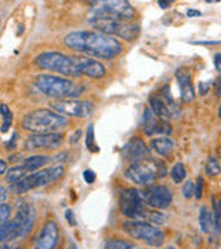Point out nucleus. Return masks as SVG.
<instances>
[{
    "mask_svg": "<svg viewBox=\"0 0 221 249\" xmlns=\"http://www.w3.org/2000/svg\"><path fill=\"white\" fill-rule=\"evenodd\" d=\"M64 45L78 53L96 58L111 60L122 53V43L114 36L98 31H78L64 37Z\"/></svg>",
    "mask_w": 221,
    "mask_h": 249,
    "instance_id": "f257e3e1",
    "label": "nucleus"
},
{
    "mask_svg": "<svg viewBox=\"0 0 221 249\" xmlns=\"http://www.w3.org/2000/svg\"><path fill=\"white\" fill-rule=\"evenodd\" d=\"M35 85L37 89L44 93L49 97L55 100H72L78 98L80 94H83L85 88L78 83L54 75H39L35 79Z\"/></svg>",
    "mask_w": 221,
    "mask_h": 249,
    "instance_id": "f03ea898",
    "label": "nucleus"
},
{
    "mask_svg": "<svg viewBox=\"0 0 221 249\" xmlns=\"http://www.w3.org/2000/svg\"><path fill=\"white\" fill-rule=\"evenodd\" d=\"M67 124V116L53 109H36L27 114L22 119V127L34 134L57 133V130L65 127Z\"/></svg>",
    "mask_w": 221,
    "mask_h": 249,
    "instance_id": "7ed1b4c3",
    "label": "nucleus"
},
{
    "mask_svg": "<svg viewBox=\"0 0 221 249\" xmlns=\"http://www.w3.org/2000/svg\"><path fill=\"white\" fill-rule=\"evenodd\" d=\"M35 65L44 71H53L64 76L80 78V57L67 55L60 52H44L35 58Z\"/></svg>",
    "mask_w": 221,
    "mask_h": 249,
    "instance_id": "20e7f679",
    "label": "nucleus"
},
{
    "mask_svg": "<svg viewBox=\"0 0 221 249\" xmlns=\"http://www.w3.org/2000/svg\"><path fill=\"white\" fill-rule=\"evenodd\" d=\"M64 173H65V169H64V166H60V165L37 170V172H34L32 175H27L18 183L10 184L9 190L14 196H21V194H25L29 190H35V188L51 184L54 181L60 180L64 176Z\"/></svg>",
    "mask_w": 221,
    "mask_h": 249,
    "instance_id": "39448f33",
    "label": "nucleus"
},
{
    "mask_svg": "<svg viewBox=\"0 0 221 249\" xmlns=\"http://www.w3.org/2000/svg\"><path fill=\"white\" fill-rule=\"evenodd\" d=\"M88 24L93 28H96L101 34L119 36L126 40H134L140 32L138 24H133L132 21H124V19H118V18L90 16Z\"/></svg>",
    "mask_w": 221,
    "mask_h": 249,
    "instance_id": "423d86ee",
    "label": "nucleus"
},
{
    "mask_svg": "<svg viewBox=\"0 0 221 249\" xmlns=\"http://www.w3.org/2000/svg\"><path fill=\"white\" fill-rule=\"evenodd\" d=\"M168 168L162 160H145L132 163L124 172V176L134 184L151 186L158 178H163Z\"/></svg>",
    "mask_w": 221,
    "mask_h": 249,
    "instance_id": "0eeeda50",
    "label": "nucleus"
},
{
    "mask_svg": "<svg viewBox=\"0 0 221 249\" xmlns=\"http://www.w3.org/2000/svg\"><path fill=\"white\" fill-rule=\"evenodd\" d=\"M123 231L133 240L141 241V242L150 245V247H153V248L162 247L163 241H165L163 231L148 222L127 220V222L123 223Z\"/></svg>",
    "mask_w": 221,
    "mask_h": 249,
    "instance_id": "6e6552de",
    "label": "nucleus"
},
{
    "mask_svg": "<svg viewBox=\"0 0 221 249\" xmlns=\"http://www.w3.org/2000/svg\"><path fill=\"white\" fill-rule=\"evenodd\" d=\"M90 16H101V17L118 18L124 21H133L136 11L129 1L124 0H105V1H94L91 3Z\"/></svg>",
    "mask_w": 221,
    "mask_h": 249,
    "instance_id": "1a4fd4ad",
    "label": "nucleus"
},
{
    "mask_svg": "<svg viewBox=\"0 0 221 249\" xmlns=\"http://www.w3.org/2000/svg\"><path fill=\"white\" fill-rule=\"evenodd\" d=\"M145 201L142 198V193L137 188H124L119 196V208L123 216L136 220L144 217L147 214Z\"/></svg>",
    "mask_w": 221,
    "mask_h": 249,
    "instance_id": "9d476101",
    "label": "nucleus"
},
{
    "mask_svg": "<svg viewBox=\"0 0 221 249\" xmlns=\"http://www.w3.org/2000/svg\"><path fill=\"white\" fill-rule=\"evenodd\" d=\"M51 109L64 116H73V118H87L93 114L94 106L90 101L85 100H57L51 104Z\"/></svg>",
    "mask_w": 221,
    "mask_h": 249,
    "instance_id": "9b49d317",
    "label": "nucleus"
},
{
    "mask_svg": "<svg viewBox=\"0 0 221 249\" xmlns=\"http://www.w3.org/2000/svg\"><path fill=\"white\" fill-rule=\"evenodd\" d=\"M142 198L153 209H166L173 201V193L166 186H148L142 191Z\"/></svg>",
    "mask_w": 221,
    "mask_h": 249,
    "instance_id": "f8f14e48",
    "label": "nucleus"
},
{
    "mask_svg": "<svg viewBox=\"0 0 221 249\" xmlns=\"http://www.w3.org/2000/svg\"><path fill=\"white\" fill-rule=\"evenodd\" d=\"M36 212L35 208L29 204H21L18 205L17 214L16 217L13 219L16 226H17L18 231V238H25L29 231L32 230L34 227V223H35Z\"/></svg>",
    "mask_w": 221,
    "mask_h": 249,
    "instance_id": "ddd939ff",
    "label": "nucleus"
},
{
    "mask_svg": "<svg viewBox=\"0 0 221 249\" xmlns=\"http://www.w3.org/2000/svg\"><path fill=\"white\" fill-rule=\"evenodd\" d=\"M64 142V134L61 133H46V134H32L25 142V150L34 151L40 148H51L55 150Z\"/></svg>",
    "mask_w": 221,
    "mask_h": 249,
    "instance_id": "4468645a",
    "label": "nucleus"
},
{
    "mask_svg": "<svg viewBox=\"0 0 221 249\" xmlns=\"http://www.w3.org/2000/svg\"><path fill=\"white\" fill-rule=\"evenodd\" d=\"M60 240L58 226L53 220H49L43 224L40 232L37 234L34 249H54Z\"/></svg>",
    "mask_w": 221,
    "mask_h": 249,
    "instance_id": "2eb2a0df",
    "label": "nucleus"
},
{
    "mask_svg": "<svg viewBox=\"0 0 221 249\" xmlns=\"http://www.w3.org/2000/svg\"><path fill=\"white\" fill-rule=\"evenodd\" d=\"M122 157L123 160H130L132 163H134V162L150 160V150L140 137H133L122 148Z\"/></svg>",
    "mask_w": 221,
    "mask_h": 249,
    "instance_id": "dca6fc26",
    "label": "nucleus"
},
{
    "mask_svg": "<svg viewBox=\"0 0 221 249\" xmlns=\"http://www.w3.org/2000/svg\"><path fill=\"white\" fill-rule=\"evenodd\" d=\"M140 126L148 136H152V134H169L171 132L170 124L166 121L160 119L159 116L155 115L151 108H147L144 111Z\"/></svg>",
    "mask_w": 221,
    "mask_h": 249,
    "instance_id": "f3484780",
    "label": "nucleus"
},
{
    "mask_svg": "<svg viewBox=\"0 0 221 249\" xmlns=\"http://www.w3.org/2000/svg\"><path fill=\"white\" fill-rule=\"evenodd\" d=\"M176 78L178 88H180V94L181 100L184 103H189L195 98V90L192 80H191V73L186 68H180L176 71Z\"/></svg>",
    "mask_w": 221,
    "mask_h": 249,
    "instance_id": "a211bd4d",
    "label": "nucleus"
},
{
    "mask_svg": "<svg viewBox=\"0 0 221 249\" xmlns=\"http://www.w3.org/2000/svg\"><path fill=\"white\" fill-rule=\"evenodd\" d=\"M80 75L93 79H100L105 75V67L101 62L88 57H80Z\"/></svg>",
    "mask_w": 221,
    "mask_h": 249,
    "instance_id": "6ab92c4d",
    "label": "nucleus"
},
{
    "mask_svg": "<svg viewBox=\"0 0 221 249\" xmlns=\"http://www.w3.org/2000/svg\"><path fill=\"white\" fill-rule=\"evenodd\" d=\"M150 108L152 109V112L156 116H159L160 119L168 121L171 118V111L166 104V101L163 100V97L160 94H152L150 97Z\"/></svg>",
    "mask_w": 221,
    "mask_h": 249,
    "instance_id": "aec40b11",
    "label": "nucleus"
},
{
    "mask_svg": "<svg viewBox=\"0 0 221 249\" xmlns=\"http://www.w3.org/2000/svg\"><path fill=\"white\" fill-rule=\"evenodd\" d=\"M199 226H201V230L206 234H212L213 231L217 232L216 230V224H214V217H213V212L207 208V206H202L201 211H199Z\"/></svg>",
    "mask_w": 221,
    "mask_h": 249,
    "instance_id": "412c9836",
    "label": "nucleus"
},
{
    "mask_svg": "<svg viewBox=\"0 0 221 249\" xmlns=\"http://www.w3.org/2000/svg\"><path fill=\"white\" fill-rule=\"evenodd\" d=\"M151 147H152V150L156 152L158 155L160 157H165V155H169L171 150H173V147H174V142L171 139H169L166 136H163V137H156V139H152V142H151Z\"/></svg>",
    "mask_w": 221,
    "mask_h": 249,
    "instance_id": "4be33fe9",
    "label": "nucleus"
},
{
    "mask_svg": "<svg viewBox=\"0 0 221 249\" xmlns=\"http://www.w3.org/2000/svg\"><path fill=\"white\" fill-rule=\"evenodd\" d=\"M50 157L47 155H34V157H29L27 160L22 162V168L27 170V172H37L40 170L43 166H46L49 162H50Z\"/></svg>",
    "mask_w": 221,
    "mask_h": 249,
    "instance_id": "5701e85b",
    "label": "nucleus"
},
{
    "mask_svg": "<svg viewBox=\"0 0 221 249\" xmlns=\"http://www.w3.org/2000/svg\"><path fill=\"white\" fill-rule=\"evenodd\" d=\"M17 238L18 231L14 220H9L7 223L1 224V229H0V240H1V244H6L7 241L17 240Z\"/></svg>",
    "mask_w": 221,
    "mask_h": 249,
    "instance_id": "b1692460",
    "label": "nucleus"
},
{
    "mask_svg": "<svg viewBox=\"0 0 221 249\" xmlns=\"http://www.w3.org/2000/svg\"><path fill=\"white\" fill-rule=\"evenodd\" d=\"M25 176H27V170L22 166H14V168H10L7 173L4 175V181L9 184H14V183H18L19 180H22Z\"/></svg>",
    "mask_w": 221,
    "mask_h": 249,
    "instance_id": "393cba45",
    "label": "nucleus"
},
{
    "mask_svg": "<svg viewBox=\"0 0 221 249\" xmlns=\"http://www.w3.org/2000/svg\"><path fill=\"white\" fill-rule=\"evenodd\" d=\"M104 249H140L138 247L133 245L129 241L120 240V238H111L106 240L104 244Z\"/></svg>",
    "mask_w": 221,
    "mask_h": 249,
    "instance_id": "a878e982",
    "label": "nucleus"
},
{
    "mask_svg": "<svg viewBox=\"0 0 221 249\" xmlns=\"http://www.w3.org/2000/svg\"><path fill=\"white\" fill-rule=\"evenodd\" d=\"M0 112H1V132L4 133L9 130V127L13 124V112L6 104H1Z\"/></svg>",
    "mask_w": 221,
    "mask_h": 249,
    "instance_id": "bb28decb",
    "label": "nucleus"
},
{
    "mask_svg": "<svg viewBox=\"0 0 221 249\" xmlns=\"http://www.w3.org/2000/svg\"><path fill=\"white\" fill-rule=\"evenodd\" d=\"M170 176L173 178V181L174 183H181L184 178H187V170H186V166L183 165V163H176L171 170H170Z\"/></svg>",
    "mask_w": 221,
    "mask_h": 249,
    "instance_id": "cd10ccee",
    "label": "nucleus"
},
{
    "mask_svg": "<svg viewBox=\"0 0 221 249\" xmlns=\"http://www.w3.org/2000/svg\"><path fill=\"white\" fill-rule=\"evenodd\" d=\"M204 172H206V175L210 176V178L219 176L221 173V166L220 163H219V160H216V158H209L206 166H204Z\"/></svg>",
    "mask_w": 221,
    "mask_h": 249,
    "instance_id": "c85d7f7f",
    "label": "nucleus"
},
{
    "mask_svg": "<svg viewBox=\"0 0 221 249\" xmlns=\"http://www.w3.org/2000/svg\"><path fill=\"white\" fill-rule=\"evenodd\" d=\"M86 147H87L88 151L91 152H98L100 151V147L96 142V137H94V126L93 124H88L87 127V134H86Z\"/></svg>",
    "mask_w": 221,
    "mask_h": 249,
    "instance_id": "c756f323",
    "label": "nucleus"
},
{
    "mask_svg": "<svg viewBox=\"0 0 221 249\" xmlns=\"http://www.w3.org/2000/svg\"><path fill=\"white\" fill-rule=\"evenodd\" d=\"M213 204V217H214V224L217 232L221 231V201H217L214 196L212 198Z\"/></svg>",
    "mask_w": 221,
    "mask_h": 249,
    "instance_id": "7c9ffc66",
    "label": "nucleus"
},
{
    "mask_svg": "<svg viewBox=\"0 0 221 249\" xmlns=\"http://www.w3.org/2000/svg\"><path fill=\"white\" fill-rule=\"evenodd\" d=\"M147 219L153 226H159V224L165 223V216L159 213V212H150V213H147Z\"/></svg>",
    "mask_w": 221,
    "mask_h": 249,
    "instance_id": "2f4dec72",
    "label": "nucleus"
},
{
    "mask_svg": "<svg viewBox=\"0 0 221 249\" xmlns=\"http://www.w3.org/2000/svg\"><path fill=\"white\" fill-rule=\"evenodd\" d=\"M10 216H11V206L7 204L0 205V220H1V224L9 222Z\"/></svg>",
    "mask_w": 221,
    "mask_h": 249,
    "instance_id": "473e14b6",
    "label": "nucleus"
},
{
    "mask_svg": "<svg viewBox=\"0 0 221 249\" xmlns=\"http://www.w3.org/2000/svg\"><path fill=\"white\" fill-rule=\"evenodd\" d=\"M195 196V184L191 181V180H188L186 181V184L183 186V196L187 198V199H189V198H192Z\"/></svg>",
    "mask_w": 221,
    "mask_h": 249,
    "instance_id": "72a5a7b5",
    "label": "nucleus"
},
{
    "mask_svg": "<svg viewBox=\"0 0 221 249\" xmlns=\"http://www.w3.org/2000/svg\"><path fill=\"white\" fill-rule=\"evenodd\" d=\"M202 193H204V178H196V184H195V198H202Z\"/></svg>",
    "mask_w": 221,
    "mask_h": 249,
    "instance_id": "f704fd0d",
    "label": "nucleus"
},
{
    "mask_svg": "<svg viewBox=\"0 0 221 249\" xmlns=\"http://www.w3.org/2000/svg\"><path fill=\"white\" fill-rule=\"evenodd\" d=\"M83 178L87 184H93L96 181V173L91 169H86L83 172Z\"/></svg>",
    "mask_w": 221,
    "mask_h": 249,
    "instance_id": "c9c22d12",
    "label": "nucleus"
},
{
    "mask_svg": "<svg viewBox=\"0 0 221 249\" xmlns=\"http://www.w3.org/2000/svg\"><path fill=\"white\" fill-rule=\"evenodd\" d=\"M80 136H82V130H80V129L75 130V132H73V134H72L71 137H69V139H71V140H69V142H71V144H75L76 142H79Z\"/></svg>",
    "mask_w": 221,
    "mask_h": 249,
    "instance_id": "e433bc0d",
    "label": "nucleus"
},
{
    "mask_svg": "<svg viewBox=\"0 0 221 249\" xmlns=\"http://www.w3.org/2000/svg\"><path fill=\"white\" fill-rule=\"evenodd\" d=\"M194 45H221V40H199V42H192Z\"/></svg>",
    "mask_w": 221,
    "mask_h": 249,
    "instance_id": "4c0bfd02",
    "label": "nucleus"
},
{
    "mask_svg": "<svg viewBox=\"0 0 221 249\" xmlns=\"http://www.w3.org/2000/svg\"><path fill=\"white\" fill-rule=\"evenodd\" d=\"M65 217H67V220H68V223H69L71 226H75V224H76L75 219H73V212H72L71 209H68V211L65 212Z\"/></svg>",
    "mask_w": 221,
    "mask_h": 249,
    "instance_id": "58836bf2",
    "label": "nucleus"
},
{
    "mask_svg": "<svg viewBox=\"0 0 221 249\" xmlns=\"http://www.w3.org/2000/svg\"><path fill=\"white\" fill-rule=\"evenodd\" d=\"M0 202L1 204H6V198H7V191H6V187L1 186L0 187Z\"/></svg>",
    "mask_w": 221,
    "mask_h": 249,
    "instance_id": "ea45409f",
    "label": "nucleus"
},
{
    "mask_svg": "<svg viewBox=\"0 0 221 249\" xmlns=\"http://www.w3.org/2000/svg\"><path fill=\"white\" fill-rule=\"evenodd\" d=\"M207 89H209V85H204V82L199 83V94L204 96V94H206V91H207Z\"/></svg>",
    "mask_w": 221,
    "mask_h": 249,
    "instance_id": "a19ab883",
    "label": "nucleus"
},
{
    "mask_svg": "<svg viewBox=\"0 0 221 249\" xmlns=\"http://www.w3.org/2000/svg\"><path fill=\"white\" fill-rule=\"evenodd\" d=\"M187 16H188V17H201V11L189 9L188 11H187Z\"/></svg>",
    "mask_w": 221,
    "mask_h": 249,
    "instance_id": "79ce46f5",
    "label": "nucleus"
},
{
    "mask_svg": "<svg viewBox=\"0 0 221 249\" xmlns=\"http://www.w3.org/2000/svg\"><path fill=\"white\" fill-rule=\"evenodd\" d=\"M0 173L1 175H6L7 173V166H6V160H0Z\"/></svg>",
    "mask_w": 221,
    "mask_h": 249,
    "instance_id": "37998d69",
    "label": "nucleus"
},
{
    "mask_svg": "<svg viewBox=\"0 0 221 249\" xmlns=\"http://www.w3.org/2000/svg\"><path fill=\"white\" fill-rule=\"evenodd\" d=\"M170 4H171V1H162V0L159 1V6L162 7V9H169V7H170Z\"/></svg>",
    "mask_w": 221,
    "mask_h": 249,
    "instance_id": "c03bdc74",
    "label": "nucleus"
},
{
    "mask_svg": "<svg viewBox=\"0 0 221 249\" xmlns=\"http://www.w3.org/2000/svg\"><path fill=\"white\" fill-rule=\"evenodd\" d=\"M1 249H19V248H13V247H7L6 244H3V245H1Z\"/></svg>",
    "mask_w": 221,
    "mask_h": 249,
    "instance_id": "a18cd8bd",
    "label": "nucleus"
},
{
    "mask_svg": "<svg viewBox=\"0 0 221 249\" xmlns=\"http://www.w3.org/2000/svg\"><path fill=\"white\" fill-rule=\"evenodd\" d=\"M69 249H78V247H76V245H75V244H72L71 245V248Z\"/></svg>",
    "mask_w": 221,
    "mask_h": 249,
    "instance_id": "49530a36",
    "label": "nucleus"
},
{
    "mask_svg": "<svg viewBox=\"0 0 221 249\" xmlns=\"http://www.w3.org/2000/svg\"><path fill=\"white\" fill-rule=\"evenodd\" d=\"M219 116L221 118V104H220V108H219Z\"/></svg>",
    "mask_w": 221,
    "mask_h": 249,
    "instance_id": "de8ad7c7",
    "label": "nucleus"
},
{
    "mask_svg": "<svg viewBox=\"0 0 221 249\" xmlns=\"http://www.w3.org/2000/svg\"><path fill=\"white\" fill-rule=\"evenodd\" d=\"M168 249H176V248H173V247H169Z\"/></svg>",
    "mask_w": 221,
    "mask_h": 249,
    "instance_id": "09e8293b",
    "label": "nucleus"
}]
</instances>
